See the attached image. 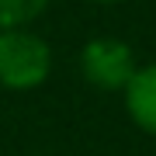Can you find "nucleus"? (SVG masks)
<instances>
[{"mask_svg":"<svg viewBox=\"0 0 156 156\" xmlns=\"http://www.w3.org/2000/svg\"><path fill=\"white\" fill-rule=\"evenodd\" d=\"M94 4H115V0H94Z\"/></svg>","mask_w":156,"mask_h":156,"instance_id":"nucleus-5","label":"nucleus"},{"mask_svg":"<svg viewBox=\"0 0 156 156\" xmlns=\"http://www.w3.org/2000/svg\"><path fill=\"white\" fill-rule=\"evenodd\" d=\"M49 7V0H0V31L4 28H28L38 21Z\"/></svg>","mask_w":156,"mask_h":156,"instance_id":"nucleus-4","label":"nucleus"},{"mask_svg":"<svg viewBox=\"0 0 156 156\" xmlns=\"http://www.w3.org/2000/svg\"><path fill=\"white\" fill-rule=\"evenodd\" d=\"M52 73V49L28 28L0 31V87L7 90H35Z\"/></svg>","mask_w":156,"mask_h":156,"instance_id":"nucleus-1","label":"nucleus"},{"mask_svg":"<svg viewBox=\"0 0 156 156\" xmlns=\"http://www.w3.org/2000/svg\"><path fill=\"white\" fill-rule=\"evenodd\" d=\"M125 97V111L142 132L156 135V62L149 66H139L132 73V80L122 90Z\"/></svg>","mask_w":156,"mask_h":156,"instance_id":"nucleus-3","label":"nucleus"},{"mask_svg":"<svg viewBox=\"0 0 156 156\" xmlns=\"http://www.w3.org/2000/svg\"><path fill=\"white\" fill-rule=\"evenodd\" d=\"M135 69V52L122 38H90L80 52V73L97 90H125Z\"/></svg>","mask_w":156,"mask_h":156,"instance_id":"nucleus-2","label":"nucleus"}]
</instances>
